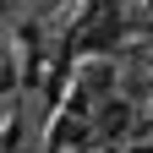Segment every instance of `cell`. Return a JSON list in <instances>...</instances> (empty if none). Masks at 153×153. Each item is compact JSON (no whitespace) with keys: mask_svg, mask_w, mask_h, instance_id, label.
<instances>
[{"mask_svg":"<svg viewBox=\"0 0 153 153\" xmlns=\"http://www.w3.org/2000/svg\"><path fill=\"white\" fill-rule=\"evenodd\" d=\"M131 153H153V148H148V142H137V148H131Z\"/></svg>","mask_w":153,"mask_h":153,"instance_id":"obj_1","label":"cell"}]
</instances>
